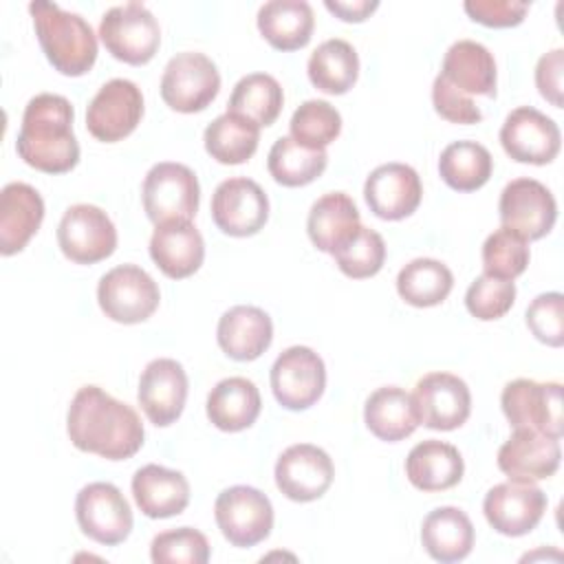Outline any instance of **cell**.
Returning a JSON list of instances; mask_svg holds the SVG:
<instances>
[{"mask_svg":"<svg viewBox=\"0 0 564 564\" xmlns=\"http://www.w3.org/2000/svg\"><path fill=\"white\" fill-rule=\"evenodd\" d=\"M289 130L297 143L324 150L339 137L341 115L324 99H308L293 112Z\"/></svg>","mask_w":564,"mask_h":564,"instance_id":"60d3db41","label":"cell"},{"mask_svg":"<svg viewBox=\"0 0 564 564\" xmlns=\"http://www.w3.org/2000/svg\"><path fill=\"white\" fill-rule=\"evenodd\" d=\"M527 326L546 346L564 344V297L557 291L540 293L527 308Z\"/></svg>","mask_w":564,"mask_h":564,"instance_id":"f6af8a7d","label":"cell"},{"mask_svg":"<svg viewBox=\"0 0 564 564\" xmlns=\"http://www.w3.org/2000/svg\"><path fill=\"white\" fill-rule=\"evenodd\" d=\"M220 90V75L216 64L196 51L176 53L163 70L161 97L176 112L205 110Z\"/></svg>","mask_w":564,"mask_h":564,"instance_id":"9c48e42d","label":"cell"},{"mask_svg":"<svg viewBox=\"0 0 564 564\" xmlns=\"http://www.w3.org/2000/svg\"><path fill=\"white\" fill-rule=\"evenodd\" d=\"M452 286V271L434 258H414L397 275V291L401 300L419 308L441 304L449 295Z\"/></svg>","mask_w":564,"mask_h":564,"instance_id":"74e56055","label":"cell"},{"mask_svg":"<svg viewBox=\"0 0 564 564\" xmlns=\"http://www.w3.org/2000/svg\"><path fill=\"white\" fill-rule=\"evenodd\" d=\"M44 220V200L26 183H9L0 192V253L22 251Z\"/></svg>","mask_w":564,"mask_h":564,"instance_id":"cb8c5ba5","label":"cell"},{"mask_svg":"<svg viewBox=\"0 0 564 564\" xmlns=\"http://www.w3.org/2000/svg\"><path fill=\"white\" fill-rule=\"evenodd\" d=\"M99 37L115 59L141 66L156 55L161 29L145 4L126 2L104 13Z\"/></svg>","mask_w":564,"mask_h":564,"instance_id":"277c9868","label":"cell"},{"mask_svg":"<svg viewBox=\"0 0 564 564\" xmlns=\"http://www.w3.org/2000/svg\"><path fill=\"white\" fill-rule=\"evenodd\" d=\"M364 196L377 218L401 220L416 212L423 187L414 167L405 163H383L366 178Z\"/></svg>","mask_w":564,"mask_h":564,"instance_id":"44dd1931","label":"cell"},{"mask_svg":"<svg viewBox=\"0 0 564 564\" xmlns=\"http://www.w3.org/2000/svg\"><path fill=\"white\" fill-rule=\"evenodd\" d=\"M359 225V209L344 192H328L317 198L306 218L311 242L326 253H333Z\"/></svg>","mask_w":564,"mask_h":564,"instance_id":"d6a6232c","label":"cell"},{"mask_svg":"<svg viewBox=\"0 0 564 564\" xmlns=\"http://www.w3.org/2000/svg\"><path fill=\"white\" fill-rule=\"evenodd\" d=\"M141 198L143 209L154 225L167 220H192L200 200L198 178L183 163H156L143 178Z\"/></svg>","mask_w":564,"mask_h":564,"instance_id":"5b68a950","label":"cell"},{"mask_svg":"<svg viewBox=\"0 0 564 564\" xmlns=\"http://www.w3.org/2000/svg\"><path fill=\"white\" fill-rule=\"evenodd\" d=\"M463 9L474 22L491 29H507L518 26L524 20L529 4L513 0H467Z\"/></svg>","mask_w":564,"mask_h":564,"instance_id":"7dc6e473","label":"cell"},{"mask_svg":"<svg viewBox=\"0 0 564 564\" xmlns=\"http://www.w3.org/2000/svg\"><path fill=\"white\" fill-rule=\"evenodd\" d=\"M465 463L460 452L445 441L427 438L405 458V476L421 491H445L460 482Z\"/></svg>","mask_w":564,"mask_h":564,"instance_id":"4316f807","label":"cell"},{"mask_svg":"<svg viewBox=\"0 0 564 564\" xmlns=\"http://www.w3.org/2000/svg\"><path fill=\"white\" fill-rule=\"evenodd\" d=\"M313 9L304 0H271L258 11V31L278 51H297L313 35Z\"/></svg>","mask_w":564,"mask_h":564,"instance_id":"4dcf8cb0","label":"cell"},{"mask_svg":"<svg viewBox=\"0 0 564 564\" xmlns=\"http://www.w3.org/2000/svg\"><path fill=\"white\" fill-rule=\"evenodd\" d=\"M432 104H434V110L452 123L469 126L482 119V112L471 101V97L460 93L456 86H452L443 75H436L432 84Z\"/></svg>","mask_w":564,"mask_h":564,"instance_id":"bcb514c9","label":"cell"},{"mask_svg":"<svg viewBox=\"0 0 564 564\" xmlns=\"http://www.w3.org/2000/svg\"><path fill=\"white\" fill-rule=\"evenodd\" d=\"M132 496L148 518H172L185 511L189 482L181 471L150 463L132 476Z\"/></svg>","mask_w":564,"mask_h":564,"instance_id":"484cf974","label":"cell"},{"mask_svg":"<svg viewBox=\"0 0 564 564\" xmlns=\"http://www.w3.org/2000/svg\"><path fill=\"white\" fill-rule=\"evenodd\" d=\"M57 245L75 264H95L117 249V229L97 205L79 203L64 212L57 225Z\"/></svg>","mask_w":564,"mask_h":564,"instance_id":"30bf717a","label":"cell"},{"mask_svg":"<svg viewBox=\"0 0 564 564\" xmlns=\"http://www.w3.org/2000/svg\"><path fill=\"white\" fill-rule=\"evenodd\" d=\"M421 542L432 560L443 564L460 562L474 549V524L458 507H438L425 516Z\"/></svg>","mask_w":564,"mask_h":564,"instance_id":"83f0119b","label":"cell"},{"mask_svg":"<svg viewBox=\"0 0 564 564\" xmlns=\"http://www.w3.org/2000/svg\"><path fill=\"white\" fill-rule=\"evenodd\" d=\"M560 438L533 430H513L509 441L498 449L500 471L518 482L551 478L560 467Z\"/></svg>","mask_w":564,"mask_h":564,"instance_id":"7402d4cb","label":"cell"},{"mask_svg":"<svg viewBox=\"0 0 564 564\" xmlns=\"http://www.w3.org/2000/svg\"><path fill=\"white\" fill-rule=\"evenodd\" d=\"M335 476L330 456L311 443L286 447L275 463V485L293 502L322 498Z\"/></svg>","mask_w":564,"mask_h":564,"instance_id":"d6986e66","label":"cell"},{"mask_svg":"<svg viewBox=\"0 0 564 564\" xmlns=\"http://www.w3.org/2000/svg\"><path fill=\"white\" fill-rule=\"evenodd\" d=\"M482 511L494 531L520 538L540 524L546 511V494L533 482H500L487 491Z\"/></svg>","mask_w":564,"mask_h":564,"instance_id":"2e32d148","label":"cell"},{"mask_svg":"<svg viewBox=\"0 0 564 564\" xmlns=\"http://www.w3.org/2000/svg\"><path fill=\"white\" fill-rule=\"evenodd\" d=\"M326 388L322 357L308 346H291L271 366V390L286 410H306L319 401Z\"/></svg>","mask_w":564,"mask_h":564,"instance_id":"8fae6325","label":"cell"},{"mask_svg":"<svg viewBox=\"0 0 564 564\" xmlns=\"http://www.w3.org/2000/svg\"><path fill=\"white\" fill-rule=\"evenodd\" d=\"M214 518L229 544L247 549L267 540L273 529L271 500L256 487L234 485L218 494Z\"/></svg>","mask_w":564,"mask_h":564,"instance_id":"ba28073f","label":"cell"},{"mask_svg":"<svg viewBox=\"0 0 564 564\" xmlns=\"http://www.w3.org/2000/svg\"><path fill=\"white\" fill-rule=\"evenodd\" d=\"M500 143L518 163L546 165L557 156L562 134L551 117L531 106H520L507 115L500 128Z\"/></svg>","mask_w":564,"mask_h":564,"instance_id":"e0dca14e","label":"cell"},{"mask_svg":"<svg viewBox=\"0 0 564 564\" xmlns=\"http://www.w3.org/2000/svg\"><path fill=\"white\" fill-rule=\"evenodd\" d=\"M143 117V95L141 88L130 79H110L86 108L88 132L104 143H115L126 139L139 126Z\"/></svg>","mask_w":564,"mask_h":564,"instance_id":"4fadbf2b","label":"cell"},{"mask_svg":"<svg viewBox=\"0 0 564 564\" xmlns=\"http://www.w3.org/2000/svg\"><path fill=\"white\" fill-rule=\"evenodd\" d=\"M75 518L84 535L115 546L132 531V509L112 482H90L75 498Z\"/></svg>","mask_w":564,"mask_h":564,"instance_id":"7c38bea8","label":"cell"},{"mask_svg":"<svg viewBox=\"0 0 564 564\" xmlns=\"http://www.w3.org/2000/svg\"><path fill=\"white\" fill-rule=\"evenodd\" d=\"M516 302V284L513 280H500L491 278L487 273L478 275L467 293H465V306L467 311L482 322L500 319L511 311Z\"/></svg>","mask_w":564,"mask_h":564,"instance_id":"ee69618b","label":"cell"},{"mask_svg":"<svg viewBox=\"0 0 564 564\" xmlns=\"http://www.w3.org/2000/svg\"><path fill=\"white\" fill-rule=\"evenodd\" d=\"M562 75H564V51L553 48L542 55L535 66V86L540 95L555 108H562Z\"/></svg>","mask_w":564,"mask_h":564,"instance_id":"c3c4849f","label":"cell"},{"mask_svg":"<svg viewBox=\"0 0 564 564\" xmlns=\"http://www.w3.org/2000/svg\"><path fill=\"white\" fill-rule=\"evenodd\" d=\"M339 271L352 280L372 278L381 271L386 260V242L381 234L359 225L341 245L330 253Z\"/></svg>","mask_w":564,"mask_h":564,"instance_id":"ab89813d","label":"cell"},{"mask_svg":"<svg viewBox=\"0 0 564 564\" xmlns=\"http://www.w3.org/2000/svg\"><path fill=\"white\" fill-rule=\"evenodd\" d=\"M282 104L284 93L278 79L267 73H251L234 86L227 112L240 115L262 128L271 126L278 119Z\"/></svg>","mask_w":564,"mask_h":564,"instance_id":"f35d334b","label":"cell"},{"mask_svg":"<svg viewBox=\"0 0 564 564\" xmlns=\"http://www.w3.org/2000/svg\"><path fill=\"white\" fill-rule=\"evenodd\" d=\"M529 264V245L507 227L496 229L482 245V269L491 278L513 280Z\"/></svg>","mask_w":564,"mask_h":564,"instance_id":"b9f144b4","label":"cell"},{"mask_svg":"<svg viewBox=\"0 0 564 564\" xmlns=\"http://www.w3.org/2000/svg\"><path fill=\"white\" fill-rule=\"evenodd\" d=\"M502 227L524 240L544 238L557 218V203L546 185L535 178H516L505 185L498 203Z\"/></svg>","mask_w":564,"mask_h":564,"instance_id":"5bb4252c","label":"cell"},{"mask_svg":"<svg viewBox=\"0 0 564 564\" xmlns=\"http://www.w3.org/2000/svg\"><path fill=\"white\" fill-rule=\"evenodd\" d=\"M150 258L172 280L196 273L205 258V242L192 220H167L156 225L150 238Z\"/></svg>","mask_w":564,"mask_h":564,"instance_id":"603a6c76","label":"cell"},{"mask_svg":"<svg viewBox=\"0 0 564 564\" xmlns=\"http://www.w3.org/2000/svg\"><path fill=\"white\" fill-rule=\"evenodd\" d=\"M328 156L324 150L306 148L291 137H280L267 159L269 174L284 187H302L313 183L326 170Z\"/></svg>","mask_w":564,"mask_h":564,"instance_id":"8d00e7d4","label":"cell"},{"mask_svg":"<svg viewBox=\"0 0 564 564\" xmlns=\"http://www.w3.org/2000/svg\"><path fill=\"white\" fill-rule=\"evenodd\" d=\"M205 150L223 165H240L253 156L260 141V126L253 121L225 112L205 128Z\"/></svg>","mask_w":564,"mask_h":564,"instance_id":"e575fe53","label":"cell"},{"mask_svg":"<svg viewBox=\"0 0 564 564\" xmlns=\"http://www.w3.org/2000/svg\"><path fill=\"white\" fill-rule=\"evenodd\" d=\"M494 170L489 150L476 141H454L438 159V174L443 183L456 192H474L482 187Z\"/></svg>","mask_w":564,"mask_h":564,"instance_id":"d590c367","label":"cell"},{"mask_svg":"<svg viewBox=\"0 0 564 564\" xmlns=\"http://www.w3.org/2000/svg\"><path fill=\"white\" fill-rule=\"evenodd\" d=\"M37 42L55 70L68 77L88 73L97 59V37L79 15L64 11L55 2L29 4Z\"/></svg>","mask_w":564,"mask_h":564,"instance_id":"3957f363","label":"cell"},{"mask_svg":"<svg viewBox=\"0 0 564 564\" xmlns=\"http://www.w3.org/2000/svg\"><path fill=\"white\" fill-rule=\"evenodd\" d=\"M419 423L430 430L449 432L460 427L471 412L467 383L449 372H430L421 377L412 392Z\"/></svg>","mask_w":564,"mask_h":564,"instance_id":"ac0fdd59","label":"cell"},{"mask_svg":"<svg viewBox=\"0 0 564 564\" xmlns=\"http://www.w3.org/2000/svg\"><path fill=\"white\" fill-rule=\"evenodd\" d=\"M66 430L70 443L106 460H126L143 445V423L128 405L97 386H84L75 392Z\"/></svg>","mask_w":564,"mask_h":564,"instance_id":"6da1fadb","label":"cell"},{"mask_svg":"<svg viewBox=\"0 0 564 564\" xmlns=\"http://www.w3.org/2000/svg\"><path fill=\"white\" fill-rule=\"evenodd\" d=\"M73 117V106L62 95L40 93L29 99L15 141L20 159L46 174L70 172L79 161Z\"/></svg>","mask_w":564,"mask_h":564,"instance_id":"7a4b0ae2","label":"cell"},{"mask_svg":"<svg viewBox=\"0 0 564 564\" xmlns=\"http://www.w3.org/2000/svg\"><path fill=\"white\" fill-rule=\"evenodd\" d=\"M311 84L328 95L348 93L359 77V57L350 42L333 37L322 42L308 57Z\"/></svg>","mask_w":564,"mask_h":564,"instance_id":"836d02e7","label":"cell"},{"mask_svg":"<svg viewBox=\"0 0 564 564\" xmlns=\"http://www.w3.org/2000/svg\"><path fill=\"white\" fill-rule=\"evenodd\" d=\"M216 339L227 357L236 361H253L271 346L273 322L262 308L238 304L225 311L218 319Z\"/></svg>","mask_w":564,"mask_h":564,"instance_id":"d4e9b609","label":"cell"},{"mask_svg":"<svg viewBox=\"0 0 564 564\" xmlns=\"http://www.w3.org/2000/svg\"><path fill=\"white\" fill-rule=\"evenodd\" d=\"M500 405L513 430H533L553 438L564 432L562 383L557 381L513 379L502 388Z\"/></svg>","mask_w":564,"mask_h":564,"instance_id":"8992f818","label":"cell"},{"mask_svg":"<svg viewBox=\"0 0 564 564\" xmlns=\"http://www.w3.org/2000/svg\"><path fill=\"white\" fill-rule=\"evenodd\" d=\"M150 557L154 564H205L209 560V542L198 529L178 527L154 535Z\"/></svg>","mask_w":564,"mask_h":564,"instance_id":"7bdbcfd3","label":"cell"},{"mask_svg":"<svg viewBox=\"0 0 564 564\" xmlns=\"http://www.w3.org/2000/svg\"><path fill=\"white\" fill-rule=\"evenodd\" d=\"M324 7L344 22H364L372 11H377V0H326Z\"/></svg>","mask_w":564,"mask_h":564,"instance_id":"681fc988","label":"cell"},{"mask_svg":"<svg viewBox=\"0 0 564 564\" xmlns=\"http://www.w3.org/2000/svg\"><path fill=\"white\" fill-rule=\"evenodd\" d=\"M364 421L379 441L388 443L408 438L421 425L412 394L397 386H383L366 399Z\"/></svg>","mask_w":564,"mask_h":564,"instance_id":"f546056e","label":"cell"},{"mask_svg":"<svg viewBox=\"0 0 564 564\" xmlns=\"http://www.w3.org/2000/svg\"><path fill=\"white\" fill-rule=\"evenodd\" d=\"M212 218L227 236H253L269 218V198L264 189L247 176L227 178L212 196Z\"/></svg>","mask_w":564,"mask_h":564,"instance_id":"9a60e30c","label":"cell"},{"mask_svg":"<svg viewBox=\"0 0 564 564\" xmlns=\"http://www.w3.org/2000/svg\"><path fill=\"white\" fill-rule=\"evenodd\" d=\"M262 401L253 381L227 377L207 394V416L223 432H240L256 423Z\"/></svg>","mask_w":564,"mask_h":564,"instance_id":"1f68e13d","label":"cell"},{"mask_svg":"<svg viewBox=\"0 0 564 564\" xmlns=\"http://www.w3.org/2000/svg\"><path fill=\"white\" fill-rule=\"evenodd\" d=\"M139 405L156 427L172 425L187 401V375L176 359H152L139 379Z\"/></svg>","mask_w":564,"mask_h":564,"instance_id":"ffe728a7","label":"cell"},{"mask_svg":"<svg viewBox=\"0 0 564 564\" xmlns=\"http://www.w3.org/2000/svg\"><path fill=\"white\" fill-rule=\"evenodd\" d=\"M441 75L465 95L496 97V59L480 42H454L443 57Z\"/></svg>","mask_w":564,"mask_h":564,"instance_id":"f1b7e54d","label":"cell"},{"mask_svg":"<svg viewBox=\"0 0 564 564\" xmlns=\"http://www.w3.org/2000/svg\"><path fill=\"white\" fill-rule=\"evenodd\" d=\"M159 300L156 282L137 264H119L97 284L99 308L119 324L145 322L159 308Z\"/></svg>","mask_w":564,"mask_h":564,"instance_id":"52a82bcc","label":"cell"}]
</instances>
